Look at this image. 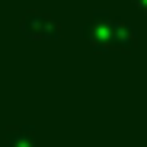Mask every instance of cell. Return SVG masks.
I'll list each match as a JSON object with an SVG mask.
<instances>
[{"label": "cell", "instance_id": "cell-1", "mask_svg": "<svg viewBox=\"0 0 147 147\" xmlns=\"http://www.w3.org/2000/svg\"><path fill=\"white\" fill-rule=\"evenodd\" d=\"M19 29L26 32L29 38H58L61 35V26H58V19L51 13H45V10H26L19 16Z\"/></svg>", "mask_w": 147, "mask_h": 147}, {"label": "cell", "instance_id": "cell-2", "mask_svg": "<svg viewBox=\"0 0 147 147\" xmlns=\"http://www.w3.org/2000/svg\"><path fill=\"white\" fill-rule=\"evenodd\" d=\"M112 13L106 10H96L86 22H83V38L86 42H96V45H109V26H112Z\"/></svg>", "mask_w": 147, "mask_h": 147}, {"label": "cell", "instance_id": "cell-3", "mask_svg": "<svg viewBox=\"0 0 147 147\" xmlns=\"http://www.w3.org/2000/svg\"><path fill=\"white\" fill-rule=\"evenodd\" d=\"M134 38H138V26L131 19H112V26H109V45H121V48H128V45H134Z\"/></svg>", "mask_w": 147, "mask_h": 147}, {"label": "cell", "instance_id": "cell-4", "mask_svg": "<svg viewBox=\"0 0 147 147\" xmlns=\"http://www.w3.org/2000/svg\"><path fill=\"white\" fill-rule=\"evenodd\" d=\"M7 147H38V134L32 125H10L7 128Z\"/></svg>", "mask_w": 147, "mask_h": 147}, {"label": "cell", "instance_id": "cell-5", "mask_svg": "<svg viewBox=\"0 0 147 147\" xmlns=\"http://www.w3.org/2000/svg\"><path fill=\"white\" fill-rule=\"evenodd\" d=\"M134 7H138V10H144V13H147V0H134Z\"/></svg>", "mask_w": 147, "mask_h": 147}]
</instances>
